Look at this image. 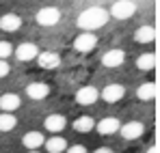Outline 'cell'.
<instances>
[{"label":"cell","mask_w":160,"mask_h":153,"mask_svg":"<svg viewBox=\"0 0 160 153\" xmlns=\"http://www.w3.org/2000/svg\"><path fill=\"white\" fill-rule=\"evenodd\" d=\"M108 17L110 15H108V11L104 7H89L78 15L76 22H78V26L82 30H98L108 22Z\"/></svg>","instance_id":"cell-1"},{"label":"cell","mask_w":160,"mask_h":153,"mask_svg":"<svg viewBox=\"0 0 160 153\" xmlns=\"http://www.w3.org/2000/svg\"><path fill=\"white\" fill-rule=\"evenodd\" d=\"M134 13H136V4L132 0H117L108 11V15L115 20H130L134 17Z\"/></svg>","instance_id":"cell-2"},{"label":"cell","mask_w":160,"mask_h":153,"mask_svg":"<svg viewBox=\"0 0 160 153\" xmlns=\"http://www.w3.org/2000/svg\"><path fill=\"white\" fill-rule=\"evenodd\" d=\"M35 20H37L39 26H56L61 22V11L56 7H43V9L37 11Z\"/></svg>","instance_id":"cell-3"},{"label":"cell","mask_w":160,"mask_h":153,"mask_svg":"<svg viewBox=\"0 0 160 153\" xmlns=\"http://www.w3.org/2000/svg\"><path fill=\"white\" fill-rule=\"evenodd\" d=\"M143 131H145V125L141 121H128V123H121L119 127V134L123 140H136L143 136Z\"/></svg>","instance_id":"cell-4"},{"label":"cell","mask_w":160,"mask_h":153,"mask_svg":"<svg viewBox=\"0 0 160 153\" xmlns=\"http://www.w3.org/2000/svg\"><path fill=\"white\" fill-rule=\"evenodd\" d=\"M13 54H15V58L18 60H22V63H28V60H37V56H39V48L35 45V43H20L18 48H13Z\"/></svg>","instance_id":"cell-5"},{"label":"cell","mask_w":160,"mask_h":153,"mask_svg":"<svg viewBox=\"0 0 160 153\" xmlns=\"http://www.w3.org/2000/svg\"><path fill=\"white\" fill-rule=\"evenodd\" d=\"M95 45H98V37H95L93 32H80L78 37H76V41H74V50L82 52V54L93 52Z\"/></svg>","instance_id":"cell-6"},{"label":"cell","mask_w":160,"mask_h":153,"mask_svg":"<svg viewBox=\"0 0 160 153\" xmlns=\"http://www.w3.org/2000/svg\"><path fill=\"white\" fill-rule=\"evenodd\" d=\"M123 95H126V88H123L121 84H115V82H112V84H106V86L102 88V93H100V97L108 103H117Z\"/></svg>","instance_id":"cell-7"},{"label":"cell","mask_w":160,"mask_h":153,"mask_svg":"<svg viewBox=\"0 0 160 153\" xmlns=\"http://www.w3.org/2000/svg\"><path fill=\"white\" fill-rule=\"evenodd\" d=\"M98 99H100V91L95 86H82V88H78V93H76V102L80 106H93Z\"/></svg>","instance_id":"cell-8"},{"label":"cell","mask_w":160,"mask_h":153,"mask_svg":"<svg viewBox=\"0 0 160 153\" xmlns=\"http://www.w3.org/2000/svg\"><path fill=\"white\" fill-rule=\"evenodd\" d=\"M26 95L30 99H35V102H41V99H46L50 95V86L46 82H30L26 86Z\"/></svg>","instance_id":"cell-9"},{"label":"cell","mask_w":160,"mask_h":153,"mask_svg":"<svg viewBox=\"0 0 160 153\" xmlns=\"http://www.w3.org/2000/svg\"><path fill=\"white\" fill-rule=\"evenodd\" d=\"M95 127H98V131H100L102 136H112V134H117V131H119L121 121H119L117 117H106V119H102Z\"/></svg>","instance_id":"cell-10"},{"label":"cell","mask_w":160,"mask_h":153,"mask_svg":"<svg viewBox=\"0 0 160 153\" xmlns=\"http://www.w3.org/2000/svg\"><path fill=\"white\" fill-rule=\"evenodd\" d=\"M37 63H39V67H43V69H56V67H61V56L56 54V52H39V56H37Z\"/></svg>","instance_id":"cell-11"},{"label":"cell","mask_w":160,"mask_h":153,"mask_svg":"<svg viewBox=\"0 0 160 153\" xmlns=\"http://www.w3.org/2000/svg\"><path fill=\"white\" fill-rule=\"evenodd\" d=\"M20 106H22L20 95H15V93H4V95H0V110H2V112H15Z\"/></svg>","instance_id":"cell-12"},{"label":"cell","mask_w":160,"mask_h":153,"mask_svg":"<svg viewBox=\"0 0 160 153\" xmlns=\"http://www.w3.org/2000/svg\"><path fill=\"white\" fill-rule=\"evenodd\" d=\"M123 58H126L123 50H108L106 54L102 56V65L108 67V69H115V67H121Z\"/></svg>","instance_id":"cell-13"},{"label":"cell","mask_w":160,"mask_h":153,"mask_svg":"<svg viewBox=\"0 0 160 153\" xmlns=\"http://www.w3.org/2000/svg\"><path fill=\"white\" fill-rule=\"evenodd\" d=\"M43 125H46V129H48V131L58 134V131H63V129H65V125H67V119H65L63 114H50V117H46Z\"/></svg>","instance_id":"cell-14"},{"label":"cell","mask_w":160,"mask_h":153,"mask_svg":"<svg viewBox=\"0 0 160 153\" xmlns=\"http://www.w3.org/2000/svg\"><path fill=\"white\" fill-rule=\"evenodd\" d=\"M156 39V28L154 26H138L134 32V41L136 43H152Z\"/></svg>","instance_id":"cell-15"},{"label":"cell","mask_w":160,"mask_h":153,"mask_svg":"<svg viewBox=\"0 0 160 153\" xmlns=\"http://www.w3.org/2000/svg\"><path fill=\"white\" fill-rule=\"evenodd\" d=\"M43 142L46 140H43L41 131H28L26 136L22 138V145H24V149H28V151H37Z\"/></svg>","instance_id":"cell-16"},{"label":"cell","mask_w":160,"mask_h":153,"mask_svg":"<svg viewBox=\"0 0 160 153\" xmlns=\"http://www.w3.org/2000/svg\"><path fill=\"white\" fill-rule=\"evenodd\" d=\"M20 26H22V20H20V15H15V13H7V15L0 17V28H2L4 32H15Z\"/></svg>","instance_id":"cell-17"},{"label":"cell","mask_w":160,"mask_h":153,"mask_svg":"<svg viewBox=\"0 0 160 153\" xmlns=\"http://www.w3.org/2000/svg\"><path fill=\"white\" fill-rule=\"evenodd\" d=\"M136 97L141 102H152L156 97V84L154 82H143L138 88H136Z\"/></svg>","instance_id":"cell-18"},{"label":"cell","mask_w":160,"mask_h":153,"mask_svg":"<svg viewBox=\"0 0 160 153\" xmlns=\"http://www.w3.org/2000/svg\"><path fill=\"white\" fill-rule=\"evenodd\" d=\"M43 145H46V151L48 153H65V149H67V140L63 136H52Z\"/></svg>","instance_id":"cell-19"},{"label":"cell","mask_w":160,"mask_h":153,"mask_svg":"<svg viewBox=\"0 0 160 153\" xmlns=\"http://www.w3.org/2000/svg\"><path fill=\"white\" fill-rule=\"evenodd\" d=\"M136 67H138L141 71H152V69L156 67V56H154V54H141V56L136 58Z\"/></svg>","instance_id":"cell-20"},{"label":"cell","mask_w":160,"mask_h":153,"mask_svg":"<svg viewBox=\"0 0 160 153\" xmlns=\"http://www.w3.org/2000/svg\"><path fill=\"white\" fill-rule=\"evenodd\" d=\"M95 127V121H93V117H80V119H76L74 121V129L76 131H80V134H87V131H91V129Z\"/></svg>","instance_id":"cell-21"},{"label":"cell","mask_w":160,"mask_h":153,"mask_svg":"<svg viewBox=\"0 0 160 153\" xmlns=\"http://www.w3.org/2000/svg\"><path fill=\"white\" fill-rule=\"evenodd\" d=\"M18 125V119L13 117V112H0V131H11Z\"/></svg>","instance_id":"cell-22"},{"label":"cell","mask_w":160,"mask_h":153,"mask_svg":"<svg viewBox=\"0 0 160 153\" xmlns=\"http://www.w3.org/2000/svg\"><path fill=\"white\" fill-rule=\"evenodd\" d=\"M13 54V45L9 41H0V60H7Z\"/></svg>","instance_id":"cell-23"},{"label":"cell","mask_w":160,"mask_h":153,"mask_svg":"<svg viewBox=\"0 0 160 153\" xmlns=\"http://www.w3.org/2000/svg\"><path fill=\"white\" fill-rule=\"evenodd\" d=\"M65 153H89V151H87V147H82V145H74V147H67Z\"/></svg>","instance_id":"cell-24"},{"label":"cell","mask_w":160,"mask_h":153,"mask_svg":"<svg viewBox=\"0 0 160 153\" xmlns=\"http://www.w3.org/2000/svg\"><path fill=\"white\" fill-rule=\"evenodd\" d=\"M9 71H11V67H9V63H7V60H0V78L9 76Z\"/></svg>","instance_id":"cell-25"},{"label":"cell","mask_w":160,"mask_h":153,"mask_svg":"<svg viewBox=\"0 0 160 153\" xmlns=\"http://www.w3.org/2000/svg\"><path fill=\"white\" fill-rule=\"evenodd\" d=\"M93 153H112V149L110 147H100V149H95Z\"/></svg>","instance_id":"cell-26"},{"label":"cell","mask_w":160,"mask_h":153,"mask_svg":"<svg viewBox=\"0 0 160 153\" xmlns=\"http://www.w3.org/2000/svg\"><path fill=\"white\" fill-rule=\"evenodd\" d=\"M147 153H158V149H156V147H152V149H149Z\"/></svg>","instance_id":"cell-27"},{"label":"cell","mask_w":160,"mask_h":153,"mask_svg":"<svg viewBox=\"0 0 160 153\" xmlns=\"http://www.w3.org/2000/svg\"><path fill=\"white\" fill-rule=\"evenodd\" d=\"M28 153H39V151H28Z\"/></svg>","instance_id":"cell-28"}]
</instances>
